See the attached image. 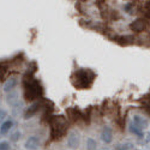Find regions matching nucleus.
<instances>
[{
	"instance_id": "nucleus-1",
	"label": "nucleus",
	"mask_w": 150,
	"mask_h": 150,
	"mask_svg": "<svg viewBox=\"0 0 150 150\" xmlns=\"http://www.w3.org/2000/svg\"><path fill=\"white\" fill-rule=\"evenodd\" d=\"M24 96L28 101H34L35 98H39V96L42 94V89L40 83L35 79H29L24 83Z\"/></svg>"
},
{
	"instance_id": "nucleus-2",
	"label": "nucleus",
	"mask_w": 150,
	"mask_h": 150,
	"mask_svg": "<svg viewBox=\"0 0 150 150\" xmlns=\"http://www.w3.org/2000/svg\"><path fill=\"white\" fill-rule=\"evenodd\" d=\"M66 132V121L62 117H53L51 120V134L53 139H58Z\"/></svg>"
},
{
	"instance_id": "nucleus-3",
	"label": "nucleus",
	"mask_w": 150,
	"mask_h": 150,
	"mask_svg": "<svg viewBox=\"0 0 150 150\" xmlns=\"http://www.w3.org/2000/svg\"><path fill=\"white\" fill-rule=\"evenodd\" d=\"M74 77L77 79V83L74 85L78 88H89L94 81V73L89 70H79L74 73Z\"/></svg>"
},
{
	"instance_id": "nucleus-4",
	"label": "nucleus",
	"mask_w": 150,
	"mask_h": 150,
	"mask_svg": "<svg viewBox=\"0 0 150 150\" xmlns=\"http://www.w3.org/2000/svg\"><path fill=\"white\" fill-rule=\"evenodd\" d=\"M146 28H148V22H146V19H144V18H138V19L133 21V22L130 24V29H131L132 31H136V33L144 31Z\"/></svg>"
},
{
	"instance_id": "nucleus-5",
	"label": "nucleus",
	"mask_w": 150,
	"mask_h": 150,
	"mask_svg": "<svg viewBox=\"0 0 150 150\" xmlns=\"http://www.w3.org/2000/svg\"><path fill=\"white\" fill-rule=\"evenodd\" d=\"M79 142H81V137L79 133L77 131H72L69 133L67 136V145L71 149H77L79 146Z\"/></svg>"
},
{
	"instance_id": "nucleus-6",
	"label": "nucleus",
	"mask_w": 150,
	"mask_h": 150,
	"mask_svg": "<svg viewBox=\"0 0 150 150\" xmlns=\"http://www.w3.org/2000/svg\"><path fill=\"white\" fill-rule=\"evenodd\" d=\"M39 146H40V139L36 136L29 137L25 142V148L29 150H36V149H39Z\"/></svg>"
},
{
	"instance_id": "nucleus-7",
	"label": "nucleus",
	"mask_w": 150,
	"mask_h": 150,
	"mask_svg": "<svg viewBox=\"0 0 150 150\" xmlns=\"http://www.w3.org/2000/svg\"><path fill=\"white\" fill-rule=\"evenodd\" d=\"M101 139L102 142L105 143H110L113 141V132H112V129L109 126H105L102 129V132H101Z\"/></svg>"
},
{
	"instance_id": "nucleus-8",
	"label": "nucleus",
	"mask_w": 150,
	"mask_h": 150,
	"mask_svg": "<svg viewBox=\"0 0 150 150\" xmlns=\"http://www.w3.org/2000/svg\"><path fill=\"white\" fill-rule=\"evenodd\" d=\"M133 124L136 125V126H138L141 130H145V129H148V126H149L148 120L144 119V118L141 117V115H134V117H133Z\"/></svg>"
},
{
	"instance_id": "nucleus-9",
	"label": "nucleus",
	"mask_w": 150,
	"mask_h": 150,
	"mask_svg": "<svg viewBox=\"0 0 150 150\" xmlns=\"http://www.w3.org/2000/svg\"><path fill=\"white\" fill-rule=\"evenodd\" d=\"M17 85V79L16 78H8L6 82H5V84H4V91L5 93H11L12 90L15 89V86Z\"/></svg>"
},
{
	"instance_id": "nucleus-10",
	"label": "nucleus",
	"mask_w": 150,
	"mask_h": 150,
	"mask_svg": "<svg viewBox=\"0 0 150 150\" xmlns=\"http://www.w3.org/2000/svg\"><path fill=\"white\" fill-rule=\"evenodd\" d=\"M39 108H40V103L39 102H35L34 105H31L29 108H28V110L25 112V115H24V119H30L37 110H39Z\"/></svg>"
},
{
	"instance_id": "nucleus-11",
	"label": "nucleus",
	"mask_w": 150,
	"mask_h": 150,
	"mask_svg": "<svg viewBox=\"0 0 150 150\" xmlns=\"http://www.w3.org/2000/svg\"><path fill=\"white\" fill-rule=\"evenodd\" d=\"M12 126H13V122H12V120L4 121L1 125H0V133H1V134H6L11 130Z\"/></svg>"
},
{
	"instance_id": "nucleus-12",
	"label": "nucleus",
	"mask_w": 150,
	"mask_h": 150,
	"mask_svg": "<svg viewBox=\"0 0 150 150\" xmlns=\"http://www.w3.org/2000/svg\"><path fill=\"white\" fill-rule=\"evenodd\" d=\"M7 103L10 106H16L18 103V98H17V94L16 93H10L7 96Z\"/></svg>"
},
{
	"instance_id": "nucleus-13",
	"label": "nucleus",
	"mask_w": 150,
	"mask_h": 150,
	"mask_svg": "<svg viewBox=\"0 0 150 150\" xmlns=\"http://www.w3.org/2000/svg\"><path fill=\"white\" fill-rule=\"evenodd\" d=\"M130 131L132 133H134L136 136H138V137H143V130H141L138 126H136V125L132 122L130 124Z\"/></svg>"
},
{
	"instance_id": "nucleus-14",
	"label": "nucleus",
	"mask_w": 150,
	"mask_h": 150,
	"mask_svg": "<svg viewBox=\"0 0 150 150\" xmlns=\"http://www.w3.org/2000/svg\"><path fill=\"white\" fill-rule=\"evenodd\" d=\"M86 149L88 150H97V144L93 138H88V141H86Z\"/></svg>"
},
{
	"instance_id": "nucleus-15",
	"label": "nucleus",
	"mask_w": 150,
	"mask_h": 150,
	"mask_svg": "<svg viewBox=\"0 0 150 150\" xmlns=\"http://www.w3.org/2000/svg\"><path fill=\"white\" fill-rule=\"evenodd\" d=\"M144 109L150 114V95H148V96L144 98Z\"/></svg>"
},
{
	"instance_id": "nucleus-16",
	"label": "nucleus",
	"mask_w": 150,
	"mask_h": 150,
	"mask_svg": "<svg viewBox=\"0 0 150 150\" xmlns=\"http://www.w3.org/2000/svg\"><path fill=\"white\" fill-rule=\"evenodd\" d=\"M5 118H6V110L0 108V125H1V124L4 122Z\"/></svg>"
},
{
	"instance_id": "nucleus-17",
	"label": "nucleus",
	"mask_w": 150,
	"mask_h": 150,
	"mask_svg": "<svg viewBox=\"0 0 150 150\" xmlns=\"http://www.w3.org/2000/svg\"><path fill=\"white\" fill-rule=\"evenodd\" d=\"M0 150H10L8 142H0Z\"/></svg>"
},
{
	"instance_id": "nucleus-18",
	"label": "nucleus",
	"mask_w": 150,
	"mask_h": 150,
	"mask_svg": "<svg viewBox=\"0 0 150 150\" xmlns=\"http://www.w3.org/2000/svg\"><path fill=\"white\" fill-rule=\"evenodd\" d=\"M131 145L132 144H130V143H127V144H124V145H120L118 149H115V150H129L130 148H131Z\"/></svg>"
},
{
	"instance_id": "nucleus-19",
	"label": "nucleus",
	"mask_w": 150,
	"mask_h": 150,
	"mask_svg": "<svg viewBox=\"0 0 150 150\" xmlns=\"http://www.w3.org/2000/svg\"><path fill=\"white\" fill-rule=\"evenodd\" d=\"M18 137H21V132H19V131H17L16 133L12 134V138H11V139H12V141H17Z\"/></svg>"
},
{
	"instance_id": "nucleus-20",
	"label": "nucleus",
	"mask_w": 150,
	"mask_h": 150,
	"mask_svg": "<svg viewBox=\"0 0 150 150\" xmlns=\"http://www.w3.org/2000/svg\"><path fill=\"white\" fill-rule=\"evenodd\" d=\"M1 77H3V73H1V72H0V78H1Z\"/></svg>"
}]
</instances>
